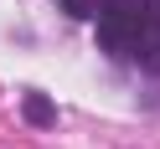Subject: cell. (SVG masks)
<instances>
[{
	"label": "cell",
	"instance_id": "1",
	"mask_svg": "<svg viewBox=\"0 0 160 149\" xmlns=\"http://www.w3.org/2000/svg\"><path fill=\"white\" fill-rule=\"evenodd\" d=\"M21 113H26V123H36V128H52L57 123V103L42 98V93H26L21 98Z\"/></svg>",
	"mask_w": 160,
	"mask_h": 149
}]
</instances>
